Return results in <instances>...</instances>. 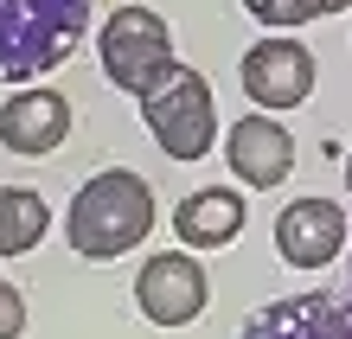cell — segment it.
I'll return each instance as SVG.
<instances>
[{
	"label": "cell",
	"mask_w": 352,
	"mask_h": 339,
	"mask_svg": "<svg viewBox=\"0 0 352 339\" xmlns=\"http://www.w3.org/2000/svg\"><path fill=\"white\" fill-rule=\"evenodd\" d=\"M90 32V0H0V83L58 71Z\"/></svg>",
	"instance_id": "obj_2"
},
{
	"label": "cell",
	"mask_w": 352,
	"mask_h": 339,
	"mask_svg": "<svg viewBox=\"0 0 352 339\" xmlns=\"http://www.w3.org/2000/svg\"><path fill=\"white\" fill-rule=\"evenodd\" d=\"M52 230V211L32 186H0V263L38 250V237Z\"/></svg>",
	"instance_id": "obj_12"
},
{
	"label": "cell",
	"mask_w": 352,
	"mask_h": 339,
	"mask_svg": "<svg viewBox=\"0 0 352 339\" xmlns=\"http://www.w3.org/2000/svg\"><path fill=\"white\" fill-rule=\"evenodd\" d=\"M96 52H102V71H109L116 90L129 96H148L160 77H167L179 58H173V32L154 7H116L96 32Z\"/></svg>",
	"instance_id": "obj_4"
},
{
	"label": "cell",
	"mask_w": 352,
	"mask_h": 339,
	"mask_svg": "<svg viewBox=\"0 0 352 339\" xmlns=\"http://www.w3.org/2000/svg\"><path fill=\"white\" fill-rule=\"evenodd\" d=\"M250 7V19H263L269 32H295L307 26V19H320V13H346L352 0H243Z\"/></svg>",
	"instance_id": "obj_13"
},
{
	"label": "cell",
	"mask_w": 352,
	"mask_h": 339,
	"mask_svg": "<svg viewBox=\"0 0 352 339\" xmlns=\"http://www.w3.org/2000/svg\"><path fill=\"white\" fill-rule=\"evenodd\" d=\"M243 339H352V301L333 294H288L243 320Z\"/></svg>",
	"instance_id": "obj_10"
},
{
	"label": "cell",
	"mask_w": 352,
	"mask_h": 339,
	"mask_svg": "<svg viewBox=\"0 0 352 339\" xmlns=\"http://www.w3.org/2000/svg\"><path fill=\"white\" fill-rule=\"evenodd\" d=\"M224 160H231V173L243 186H256V193H269V186H282L288 173H295V135L282 129L276 116H237L231 122V141H224Z\"/></svg>",
	"instance_id": "obj_8"
},
{
	"label": "cell",
	"mask_w": 352,
	"mask_h": 339,
	"mask_svg": "<svg viewBox=\"0 0 352 339\" xmlns=\"http://www.w3.org/2000/svg\"><path fill=\"white\" fill-rule=\"evenodd\" d=\"M237 77H243V96H250L263 116L295 109V102L314 96V52H307L301 39H288V32H269V39H256V45L243 52Z\"/></svg>",
	"instance_id": "obj_5"
},
{
	"label": "cell",
	"mask_w": 352,
	"mask_h": 339,
	"mask_svg": "<svg viewBox=\"0 0 352 339\" xmlns=\"http://www.w3.org/2000/svg\"><path fill=\"white\" fill-rule=\"evenodd\" d=\"M346 193H352V154H346Z\"/></svg>",
	"instance_id": "obj_15"
},
{
	"label": "cell",
	"mask_w": 352,
	"mask_h": 339,
	"mask_svg": "<svg viewBox=\"0 0 352 339\" xmlns=\"http://www.w3.org/2000/svg\"><path fill=\"white\" fill-rule=\"evenodd\" d=\"M135 102H141V122H148V135L167 160H205L218 147V102H212V83L192 65H173Z\"/></svg>",
	"instance_id": "obj_3"
},
{
	"label": "cell",
	"mask_w": 352,
	"mask_h": 339,
	"mask_svg": "<svg viewBox=\"0 0 352 339\" xmlns=\"http://www.w3.org/2000/svg\"><path fill=\"white\" fill-rule=\"evenodd\" d=\"M19 333H26V294L0 275V339H19Z\"/></svg>",
	"instance_id": "obj_14"
},
{
	"label": "cell",
	"mask_w": 352,
	"mask_h": 339,
	"mask_svg": "<svg viewBox=\"0 0 352 339\" xmlns=\"http://www.w3.org/2000/svg\"><path fill=\"white\" fill-rule=\"evenodd\" d=\"M205 301H212V282H205V269L192 250H160V256L141 263L135 275V307L148 314L154 327H192Z\"/></svg>",
	"instance_id": "obj_6"
},
{
	"label": "cell",
	"mask_w": 352,
	"mask_h": 339,
	"mask_svg": "<svg viewBox=\"0 0 352 339\" xmlns=\"http://www.w3.org/2000/svg\"><path fill=\"white\" fill-rule=\"evenodd\" d=\"M173 230H179L186 250H231L237 230H243V199L231 193V186H205V193L179 199Z\"/></svg>",
	"instance_id": "obj_11"
},
{
	"label": "cell",
	"mask_w": 352,
	"mask_h": 339,
	"mask_svg": "<svg viewBox=\"0 0 352 339\" xmlns=\"http://www.w3.org/2000/svg\"><path fill=\"white\" fill-rule=\"evenodd\" d=\"M154 230V186L129 173V166H102L77 186L71 199V218H65V237L84 263H116Z\"/></svg>",
	"instance_id": "obj_1"
},
{
	"label": "cell",
	"mask_w": 352,
	"mask_h": 339,
	"mask_svg": "<svg viewBox=\"0 0 352 339\" xmlns=\"http://www.w3.org/2000/svg\"><path fill=\"white\" fill-rule=\"evenodd\" d=\"M65 135H71V102L45 83H26V90H13L0 102V147L7 154H26V160L58 154Z\"/></svg>",
	"instance_id": "obj_7"
},
{
	"label": "cell",
	"mask_w": 352,
	"mask_h": 339,
	"mask_svg": "<svg viewBox=\"0 0 352 339\" xmlns=\"http://www.w3.org/2000/svg\"><path fill=\"white\" fill-rule=\"evenodd\" d=\"M346 250V211L333 199H295L276 218V256L295 269H320Z\"/></svg>",
	"instance_id": "obj_9"
}]
</instances>
